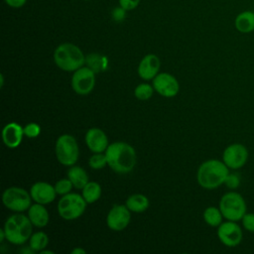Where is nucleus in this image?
<instances>
[{"instance_id":"f03ea898","label":"nucleus","mask_w":254,"mask_h":254,"mask_svg":"<svg viewBox=\"0 0 254 254\" xmlns=\"http://www.w3.org/2000/svg\"><path fill=\"white\" fill-rule=\"evenodd\" d=\"M229 174V168L216 159H209L200 164L196 173L198 185L206 190H213L224 185Z\"/></svg>"},{"instance_id":"bb28decb","label":"nucleus","mask_w":254,"mask_h":254,"mask_svg":"<svg viewBox=\"0 0 254 254\" xmlns=\"http://www.w3.org/2000/svg\"><path fill=\"white\" fill-rule=\"evenodd\" d=\"M89 167L93 170L103 169L107 165V158L104 153H93L88 161Z\"/></svg>"},{"instance_id":"423d86ee","label":"nucleus","mask_w":254,"mask_h":254,"mask_svg":"<svg viewBox=\"0 0 254 254\" xmlns=\"http://www.w3.org/2000/svg\"><path fill=\"white\" fill-rule=\"evenodd\" d=\"M87 202L81 194L69 192L63 195L58 202V212L65 220L78 218L85 211Z\"/></svg>"},{"instance_id":"7c9ffc66","label":"nucleus","mask_w":254,"mask_h":254,"mask_svg":"<svg viewBox=\"0 0 254 254\" xmlns=\"http://www.w3.org/2000/svg\"><path fill=\"white\" fill-rule=\"evenodd\" d=\"M241 222L246 231L254 233V212H246L242 217Z\"/></svg>"},{"instance_id":"aec40b11","label":"nucleus","mask_w":254,"mask_h":254,"mask_svg":"<svg viewBox=\"0 0 254 254\" xmlns=\"http://www.w3.org/2000/svg\"><path fill=\"white\" fill-rule=\"evenodd\" d=\"M67 178L73 185V188L82 190L83 187L89 182L86 171L79 166H70L67 171Z\"/></svg>"},{"instance_id":"a211bd4d","label":"nucleus","mask_w":254,"mask_h":254,"mask_svg":"<svg viewBox=\"0 0 254 254\" xmlns=\"http://www.w3.org/2000/svg\"><path fill=\"white\" fill-rule=\"evenodd\" d=\"M28 217L31 220L32 224L36 227L42 228L48 225L50 220L49 211L46 208L45 204L41 203H34L28 209Z\"/></svg>"},{"instance_id":"7ed1b4c3","label":"nucleus","mask_w":254,"mask_h":254,"mask_svg":"<svg viewBox=\"0 0 254 254\" xmlns=\"http://www.w3.org/2000/svg\"><path fill=\"white\" fill-rule=\"evenodd\" d=\"M6 240L14 245H22L29 241L33 234V224L28 215L21 212L12 214L7 218L4 224Z\"/></svg>"},{"instance_id":"4468645a","label":"nucleus","mask_w":254,"mask_h":254,"mask_svg":"<svg viewBox=\"0 0 254 254\" xmlns=\"http://www.w3.org/2000/svg\"><path fill=\"white\" fill-rule=\"evenodd\" d=\"M87 148L92 153H104L108 148V138L105 132L99 128L93 127L87 130L84 137Z\"/></svg>"},{"instance_id":"39448f33","label":"nucleus","mask_w":254,"mask_h":254,"mask_svg":"<svg viewBox=\"0 0 254 254\" xmlns=\"http://www.w3.org/2000/svg\"><path fill=\"white\" fill-rule=\"evenodd\" d=\"M218 207L226 220L240 221L247 212L244 197L234 190L227 191L221 196Z\"/></svg>"},{"instance_id":"5701e85b","label":"nucleus","mask_w":254,"mask_h":254,"mask_svg":"<svg viewBox=\"0 0 254 254\" xmlns=\"http://www.w3.org/2000/svg\"><path fill=\"white\" fill-rule=\"evenodd\" d=\"M202 216L205 223L211 227H218L222 223V218H224L219 207L215 206L206 207Z\"/></svg>"},{"instance_id":"cd10ccee","label":"nucleus","mask_w":254,"mask_h":254,"mask_svg":"<svg viewBox=\"0 0 254 254\" xmlns=\"http://www.w3.org/2000/svg\"><path fill=\"white\" fill-rule=\"evenodd\" d=\"M72 188H73V185H72V183L70 182V180L68 178L59 180L55 185V190H56L57 193L61 194V195H64L66 193H69L71 191Z\"/></svg>"},{"instance_id":"ddd939ff","label":"nucleus","mask_w":254,"mask_h":254,"mask_svg":"<svg viewBox=\"0 0 254 254\" xmlns=\"http://www.w3.org/2000/svg\"><path fill=\"white\" fill-rule=\"evenodd\" d=\"M130 219V210L126 204H115L107 213L106 224L113 231H121L128 226Z\"/></svg>"},{"instance_id":"f3484780","label":"nucleus","mask_w":254,"mask_h":254,"mask_svg":"<svg viewBox=\"0 0 254 254\" xmlns=\"http://www.w3.org/2000/svg\"><path fill=\"white\" fill-rule=\"evenodd\" d=\"M24 135V128L16 122L8 123L2 130L3 143L11 149L17 148L21 144Z\"/></svg>"},{"instance_id":"9b49d317","label":"nucleus","mask_w":254,"mask_h":254,"mask_svg":"<svg viewBox=\"0 0 254 254\" xmlns=\"http://www.w3.org/2000/svg\"><path fill=\"white\" fill-rule=\"evenodd\" d=\"M216 233L219 241L227 247H236L243 239V232L237 221H222L217 227Z\"/></svg>"},{"instance_id":"58836bf2","label":"nucleus","mask_w":254,"mask_h":254,"mask_svg":"<svg viewBox=\"0 0 254 254\" xmlns=\"http://www.w3.org/2000/svg\"><path fill=\"white\" fill-rule=\"evenodd\" d=\"M83 1H91V0H83Z\"/></svg>"},{"instance_id":"a878e982","label":"nucleus","mask_w":254,"mask_h":254,"mask_svg":"<svg viewBox=\"0 0 254 254\" xmlns=\"http://www.w3.org/2000/svg\"><path fill=\"white\" fill-rule=\"evenodd\" d=\"M85 62L88 64V67H90L96 73L104 67L103 65L104 62H106V59L98 54H90L85 59Z\"/></svg>"},{"instance_id":"c85d7f7f","label":"nucleus","mask_w":254,"mask_h":254,"mask_svg":"<svg viewBox=\"0 0 254 254\" xmlns=\"http://www.w3.org/2000/svg\"><path fill=\"white\" fill-rule=\"evenodd\" d=\"M41 133V127L39 124L32 122L24 127V134L28 138H36Z\"/></svg>"},{"instance_id":"9d476101","label":"nucleus","mask_w":254,"mask_h":254,"mask_svg":"<svg viewBox=\"0 0 254 254\" xmlns=\"http://www.w3.org/2000/svg\"><path fill=\"white\" fill-rule=\"evenodd\" d=\"M249 152L241 143H233L228 145L222 153V161L229 170L241 169L248 160Z\"/></svg>"},{"instance_id":"f704fd0d","label":"nucleus","mask_w":254,"mask_h":254,"mask_svg":"<svg viewBox=\"0 0 254 254\" xmlns=\"http://www.w3.org/2000/svg\"><path fill=\"white\" fill-rule=\"evenodd\" d=\"M71 253H72V254H79V253L84 254V253H85V250H83V249H81V248H79V247H76V248H74L73 250H71Z\"/></svg>"},{"instance_id":"dca6fc26","label":"nucleus","mask_w":254,"mask_h":254,"mask_svg":"<svg viewBox=\"0 0 254 254\" xmlns=\"http://www.w3.org/2000/svg\"><path fill=\"white\" fill-rule=\"evenodd\" d=\"M160 66L161 62L158 56L148 54L139 63L138 74L144 80H151L159 73Z\"/></svg>"},{"instance_id":"c756f323","label":"nucleus","mask_w":254,"mask_h":254,"mask_svg":"<svg viewBox=\"0 0 254 254\" xmlns=\"http://www.w3.org/2000/svg\"><path fill=\"white\" fill-rule=\"evenodd\" d=\"M241 178L236 173H229L225 179L224 185L230 190H236L240 186Z\"/></svg>"},{"instance_id":"c9c22d12","label":"nucleus","mask_w":254,"mask_h":254,"mask_svg":"<svg viewBox=\"0 0 254 254\" xmlns=\"http://www.w3.org/2000/svg\"><path fill=\"white\" fill-rule=\"evenodd\" d=\"M4 239H6V235H5L4 229H1L0 230V242H3Z\"/></svg>"},{"instance_id":"412c9836","label":"nucleus","mask_w":254,"mask_h":254,"mask_svg":"<svg viewBox=\"0 0 254 254\" xmlns=\"http://www.w3.org/2000/svg\"><path fill=\"white\" fill-rule=\"evenodd\" d=\"M125 204L130 211L139 213L145 211L149 207L150 201L146 195L141 193H134L128 196Z\"/></svg>"},{"instance_id":"72a5a7b5","label":"nucleus","mask_w":254,"mask_h":254,"mask_svg":"<svg viewBox=\"0 0 254 254\" xmlns=\"http://www.w3.org/2000/svg\"><path fill=\"white\" fill-rule=\"evenodd\" d=\"M4 2L11 8H21L27 3V0H4Z\"/></svg>"},{"instance_id":"2eb2a0df","label":"nucleus","mask_w":254,"mask_h":254,"mask_svg":"<svg viewBox=\"0 0 254 254\" xmlns=\"http://www.w3.org/2000/svg\"><path fill=\"white\" fill-rule=\"evenodd\" d=\"M30 193L35 202L45 205L53 202L58 194L55 190V186H52L47 182L35 183L31 187Z\"/></svg>"},{"instance_id":"f257e3e1","label":"nucleus","mask_w":254,"mask_h":254,"mask_svg":"<svg viewBox=\"0 0 254 254\" xmlns=\"http://www.w3.org/2000/svg\"><path fill=\"white\" fill-rule=\"evenodd\" d=\"M107 166L117 174L130 173L137 161L135 149L125 142L111 143L105 151Z\"/></svg>"},{"instance_id":"b1692460","label":"nucleus","mask_w":254,"mask_h":254,"mask_svg":"<svg viewBox=\"0 0 254 254\" xmlns=\"http://www.w3.org/2000/svg\"><path fill=\"white\" fill-rule=\"evenodd\" d=\"M49 244V237L43 231L35 232L31 235L29 239V246L34 252H41L46 249Z\"/></svg>"},{"instance_id":"0eeeda50","label":"nucleus","mask_w":254,"mask_h":254,"mask_svg":"<svg viewBox=\"0 0 254 254\" xmlns=\"http://www.w3.org/2000/svg\"><path fill=\"white\" fill-rule=\"evenodd\" d=\"M55 153L62 165L66 167L75 165L79 156V148L75 138L69 134L61 135L56 142Z\"/></svg>"},{"instance_id":"f8f14e48","label":"nucleus","mask_w":254,"mask_h":254,"mask_svg":"<svg viewBox=\"0 0 254 254\" xmlns=\"http://www.w3.org/2000/svg\"><path fill=\"white\" fill-rule=\"evenodd\" d=\"M152 85L160 95L171 98L178 94L180 84L177 78L168 72H159L153 79Z\"/></svg>"},{"instance_id":"4be33fe9","label":"nucleus","mask_w":254,"mask_h":254,"mask_svg":"<svg viewBox=\"0 0 254 254\" xmlns=\"http://www.w3.org/2000/svg\"><path fill=\"white\" fill-rule=\"evenodd\" d=\"M81 195L87 203H93L97 201L101 196V187L96 182H88L81 190Z\"/></svg>"},{"instance_id":"20e7f679","label":"nucleus","mask_w":254,"mask_h":254,"mask_svg":"<svg viewBox=\"0 0 254 254\" xmlns=\"http://www.w3.org/2000/svg\"><path fill=\"white\" fill-rule=\"evenodd\" d=\"M54 62L58 67L64 71H75L83 66L85 57L76 45L64 43L56 48L54 52Z\"/></svg>"},{"instance_id":"473e14b6","label":"nucleus","mask_w":254,"mask_h":254,"mask_svg":"<svg viewBox=\"0 0 254 254\" xmlns=\"http://www.w3.org/2000/svg\"><path fill=\"white\" fill-rule=\"evenodd\" d=\"M126 12H127V11H126L125 9H123L121 6L116 7V8L112 11V17H113V19H114L115 21L120 22V21H122V20L125 18Z\"/></svg>"},{"instance_id":"6e6552de","label":"nucleus","mask_w":254,"mask_h":254,"mask_svg":"<svg viewBox=\"0 0 254 254\" xmlns=\"http://www.w3.org/2000/svg\"><path fill=\"white\" fill-rule=\"evenodd\" d=\"M32 199L31 193L19 187L8 188L2 194V201L5 207L15 212L28 210L32 205Z\"/></svg>"},{"instance_id":"393cba45","label":"nucleus","mask_w":254,"mask_h":254,"mask_svg":"<svg viewBox=\"0 0 254 254\" xmlns=\"http://www.w3.org/2000/svg\"><path fill=\"white\" fill-rule=\"evenodd\" d=\"M154 90L155 89L153 85L149 83H140L136 86L134 90V95L139 100H148L152 97Z\"/></svg>"},{"instance_id":"1a4fd4ad","label":"nucleus","mask_w":254,"mask_h":254,"mask_svg":"<svg viewBox=\"0 0 254 254\" xmlns=\"http://www.w3.org/2000/svg\"><path fill=\"white\" fill-rule=\"evenodd\" d=\"M95 85V72L88 66H81L73 71L71 87L79 95H87Z\"/></svg>"},{"instance_id":"e433bc0d","label":"nucleus","mask_w":254,"mask_h":254,"mask_svg":"<svg viewBox=\"0 0 254 254\" xmlns=\"http://www.w3.org/2000/svg\"><path fill=\"white\" fill-rule=\"evenodd\" d=\"M40 253H42V254H54V252L53 251H50V250H42Z\"/></svg>"},{"instance_id":"4c0bfd02","label":"nucleus","mask_w":254,"mask_h":254,"mask_svg":"<svg viewBox=\"0 0 254 254\" xmlns=\"http://www.w3.org/2000/svg\"><path fill=\"white\" fill-rule=\"evenodd\" d=\"M0 80H1V87L3 86V81H4V78H3V74L1 73L0 74Z\"/></svg>"},{"instance_id":"6ab92c4d","label":"nucleus","mask_w":254,"mask_h":254,"mask_svg":"<svg viewBox=\"0 0 254 254\" xmlns=\"http://www.w3.org/2000/svg\"><path fill=\"white\" fill-rule=\"evenodd\" d=\"M234 27L241 34H249L254 31V11L240 12L234 19Z\"/></svg>"},{"instance_id":"2f4dec72","label":"nucleus","mask_w":254,"mask_h":254,"mask_svg":"<svg viewBox=\"0 0 254 254\" xmlns=\"http://www.w3.org/2000/svg\"><path fill=\"white\" fill-rule=\"evenodd\" d=\"M140 1L141 0H118L119 6H121L126 11H131L137 8Z\"/></svg>"}]
</instances>
